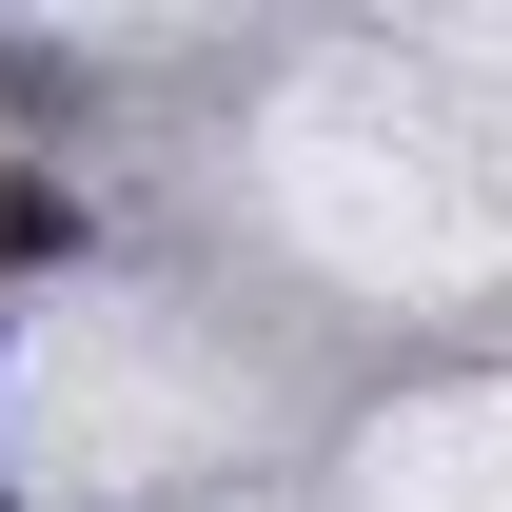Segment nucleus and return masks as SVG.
<instances>
[{"mask_svg": "<svg viewBox=\"0 0 512 512\" xmlns=\"http://www.w3.org/2000/svg\"><path fill=\"white\" fill-rule=\"evenodd\" d=\"M79 256V197L40 178V158H0V296H20V276H60Z\"/></svg>", "mask_w": 512, "mask_h": 512, "instance_id": "nucleus-1", "label": "nucleus"}]
</instances>
